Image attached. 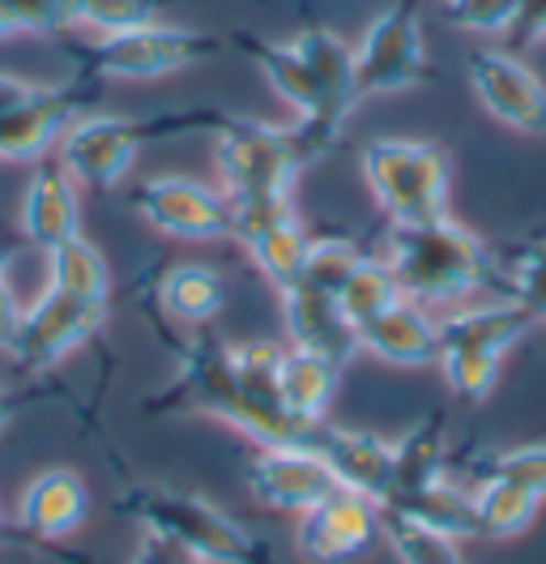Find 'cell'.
<instances>
[{
  "label": "cell",
  "mask_w": 546,
  "mask_h": 564,
  "mask_svg": "<svg viewBox=\"0 0 546 564\" xmlns=\"http://www.w3.org/2000/svg\"><path fill=\"white\" fill-rule=\"evenodd\" d=\"M222 116L214 111H163L150 120L133 116H81L73 120L61 138V163H65L77 184L90 188H116L129 176L136 150L154 138H175V133H193V129H218Z\"/></svg>",
  "instance_id": "4"
},
{
  "label": "cell",
  "mask_w": 546,
  "mask_h": 564,
  "mask_svg": "<svg viewBox=\"0 0 546 564\" xmlns=\"http://www.w3.org/2000/svg\"><path fill=\"white\" fill-rule=\"evenodd\" d=\"M171 406H193L205 411L214 420L231 423L239 432H248L261 449L270 445H295V441H312L316 427H304L299 420H291L282 411L277 398L252 393L248 386H239L236 372L227 368V343H193V351L184 355L179 381L167 393Z\"/></svg>",
  "instance_id": "3"
},
{
  "label": "cell",
  "mask_w": 546,
  "mask_h": 564,
  "mask_svg": "<svg viewBox=\"0 0 546 564\" xmlns=\"http://www.w3.org/2000/svg\"><path fill=\"white\" fill-rule=\"evenodd\" d=\"M521 0H444V18L470 35H509Z\"/></svg>",
  "instance_id": "34"
},
{
  "label": "cell",
  "mask_w": 546,
  "mask_h": 564,
  "mask_svg": "<svg viewBox=\"0 0 546 564\" xmlns=\"http://www.w3.org/2000/svg\"><path fill=\"white\" fill-rule=\"evenodd\" d=\"M363 180L393 227L432 223L448 214L452 163L436 141L380 138L363 145Z\"/></svg>",
  "instance_id": "5"
},
{
  "label": "cell",
  "mask_w": 546,
  "mask_h": 564,
  "mask_svg": "<svg viewBox=\"0 0 546 564\" xmlns=\"http://www.w3.org/2000/svg\"><path fill=\"white\" fill-rule=\"evenodd\" d=\"M236 43L252 56V65L265 73V82H270L273 90L299 111V120H307V124H316V129H325V133L338 138L341 124H346V111L329 99V90L312 73L304 52L295 47V39L291 43H270V39L239 35Z\"/></svg>",
  "instance_id": "15"
},
{
  "label": "cell",
  "mask_w": 546,
  "mask_h": 564,
  "mask_svg": "<svg viewBox=\"0 0 546 564\" xmlns=\"http://www.w3.org/2000/svg\"><path fill=\"white\" fill-rule=\"evenodd\" d=\"M334 133L295 120L286 129L265 120H218L214 129V172L227 197H291L295 180L312 167L329 145Z\"/></svg>",
  "instance_id": "2"
},
{
  "label": "cell",
  "mask_w": 546,
  "mask_h": 564,
  "mask_svg": "<svg viewBox=\"0 0 546 564\" xmlns=\"http://www.w3.org/2000/svg\"><path fill=\"white\" fill-rule=\"evenodd\" d=\"M22 236L43 252L81 236L77 180L61 163V154L34 159V172L26 180V193H22Z\"/></svg>",
  "instance_id": "17"
},
{
  "label": "cell",
  "mask_w": 546,
  "mask_h": 564,
  "mask_svg": "<svg viewBox=\"0 0 546 564\" xmlns=\"http://www.w3.org/2000/svg\"><path fill=\"white\" fill-rule=\"evenodd\" d=\"M9 35H26V26H22L18 4H13V0H0V39H9Z\"/></svg>",
  "instance_id": "39"
},
{
  "label": "cell",
  "mask_w": 546,
  "mask_h": 564,
  "mask_svg": "<svg viewBox=\"0 0 546 564\" xmlns=\"http://www.w3.org/2000/svg\"><path fill=\"white\" fill-rule=\"evenodd\" d=\"M243 248L252 252L256 270L270 282H277V291H282V286H291V282L304 274L307 252H312V236H307L304 223L295 214H282V218L265 223L261 231H252L243 240Z\"/></svg>",
  "instance_id": "26"
},
{
  "label": "cell",
  "mask_w": 546,
  "mask_h": 564,
  "mask_svg": "<svg viewBox=\"0 0 546 564\" xmlns=\"http://www.w3.org/2000/svg\"><path fill=\"white\" fill-rule=\"evenodd\" d=\"M171 0H18V13L26 22V35H52L68 26L90 31H124L141 22H159V9Z\"/></svg>",
  "instance_id": "20"
},
{
  "label": "cell",
  "mask_w": 546,
  "mask_h": 564,
  "mask_svg": "<svg viewBox=\"0 0 546 564\" xmlns=\"http://www.w3.org/2000/svg\"><path fill=\"white\" fill-rule=\"evenodd\" d=\"M380 534L393 543V552L402 556V564H466L457 539L418 527V522H410L402 513L380 509Z\"/></svg>",
  "instance_id": "31"
},
{
  "label": "cell",
  "mask_w": 546,
  "mask_h": 564,
  "mask_svg": "<svg viewBox=\"0 0 546 564\" xmlns=\"http://www.w3.org/2000/svg\"><path fill=\"white\" fill-rule=\"evenodd\" d=\"M543 252H546V245H543Z\"/></svg>",
  "instance_id": "42"
},
{
  "label": "cell",
  "mask_w": 546,
  "mask_h": 564,
  "mask_svg": "<svg viewBox=\"0 0 546 564\" xmlns=\"http://www.w3.org/2000/svg\"><path fill=\"white\" fill-rule=\"evenodd\" d=\"M282 321L291 334V347L316 351L346 368V359L359 351V329L341 313L338 295L307 279L282 286Z\"/></svg>",
  "instance_id": "16"
},
{
  "label": "cell",
  "mask_w": 546,
  "mask_h": 564,
  "mask_svg": "<svg viewBox=\"0 0 546 564\" xmlns=\"http://www.w3.org/2000/svg\"><path fill=\"white\" fill-rule=\"evenodd\" d=\"M124 509L150 534H163L171 543H179L201 564H277L252 530H243L236 518H227L218 505H209L201 496L145 488V492L129 496Z\"/></svg>",
  "instance_id": "6"
},
{
  "label": "cell",
  "mask_w": 546,
  "mask_h": 564,
  "mask_svg": "<svg viewBox=\"0 0 546 564\" xmlns=\"http://www.w3.org/2000/svg\"><path fill=\"white\" fill-rule=\"evenodd\" d=\"M133 210L175 240H231V197L188 176H154L133 188Z\"/></svg>",
  "instance_id": "10"
},
{
  "label": "cell",
  "mask_w": 546,
  "mask_h": 564,
  "mask_svg": "<svg viewBox=\"0 0 546 564\" xmlns=\"http://www.w3.org/2000/svg\"><path fill=\"white\" fill-rule=\"evenodd\" d=\"M436 479H448V445H444V423L432 415L414 423L402 441H393V496L418 492Z\"/></svg>",
  "instance_id": "25"
},
{
  "label": "cell",
  "mask_w": 546,
  "mask_h": 564,
  "mask_svg": "<svg viewBox=\"0 0 546 564\" xmlns=\"http://www.w3.org/2000/svg\"><path fill=\"white\" fill-rule=\"evenodd\" d=\"M248 488L277 513H307L329 492H338V479L312 441H295L261 449L248 466Z\"/></svg>",
  "instance_id": "13"
},
{
  "label": "cell",
  "mask_w": 546,
  "mask_h": 564,
  "mask_svg": "<svg viewBox=\"0 0 546 564\" xmlns=\"http://www.w3.org/2000/svg\"><path fill=\"white\" fill-rule=\"evenodd\" d=\"M13 257H18V248H13V240H9V236H4V227H0V274L9 270V261H13Z\"/></svg>",
  "instance_id": "41"
},
{
  "label": "cell",
  "mask_w": 546,
  "mask_h": 564,
  "mask_svg": "<svg viewBox=\"0 0 546 564\" xmlns=\"http://www.w3.org/2000/svg\"><path fill=\"white\" fill-rule=\"evenodd\" d=\"M504 39L512 47H529V43L546 39V0H521L516 22H512V31Z\"/></svg>",
  "instance_id": "36"
},
{
  "label": "cell",
  "mask_w": 546,
  "mask_h": 564,
  "mask_svg": "<svg viewBox=\"0 0 546 564\" xmlns=\"http://www.w3.org/2000/svg\"><path fill=\"white\" fill-rule=\"evenodd\" d=\"M159 291H163V308L188 325H209L227 308V282L214 265H201V261L171 265Z\"/></svg>",
  "instance_id": "24"
},
{
  "label": "cell",
  "mask_w": 546,
  "mask_h": 564,
  "mask_svg": "<svg viewBox=\"0 0 546 564\" xmlns=\"http://www.w3.org/2000/svg\"><path fill=\"white\" fill-rule=\"evenodd\" d=\"M18 321H22V304L13 295V282L9 274H0V351H9L13 334H18Z\"/></svg>",
  "instance_id": "37"
},
{
  "label": "cell",
  "mask_w": 546,
  "mask_h": 564,
  "mask_svg": "<svg viewBox=\"0 0 546 564\" xmlns=\"http://www.w3.org/2000/svg\"><path fill=\"white\" fill-rule=\"evenodd\" d=\"M359 351L375 355L393 368H423L440 355V317L414 300H393L384 313L359 325Z\"/></svg>",
  "instance_id": "18"
},
{
  "label": "cell",
  "mask_w": 546,
  "mask_h": 564,
  "mask_svg": "<svg viewBox=\"0 0 546 564\" xmlns=\"http://www.w3.org/2000/svg\"><path fill=\"white\" fill-rule=\"evenodd\" d=\"M295 47L304 52V61L320 77V86L329 90V99L350 116L359 107V95H354V47L341 35H334V31H325V26H307L304 35H295Z\"/></svg>",
  "instance_id": "28"
},
{
  "label": "cell",
  "mask_w": 546,
  "mask_h": 564,
  "mask_svg": "<svg viewBox=\"0 0 546 564\" xmlns=\"http://www.w3.org/2000/svg\"><path fill=\"white\" fill-rule=\"evenodd\" d=\"M384 265L393 270L397 291L423 304V308H461L470 295L500 274L495 252L478 240L470 227L457 218H432V223H410L389 231Z\"/></svg>",
  "instance_id": "1"
},
{
  "label": "cell",
  "mask_w": 546,
  "mask_h": 564,
  "mask_svg": "<svg viewBox=\"0 0 546 564\" xmlns=\"http://www.w3.org/2000/svg\"><path fill=\"white\" fill-rule=\"evenodd\" d=\"M81 104H90V90L34 86L22 104L0 116V163H34V159L52 154Z\"/></svg>",
  "instance_id": "14"
},
{
  "label": "cell",
  "mask_w": 546,
  "mask_h": 564,
  "mask_svg": "<svg viewBox=\"0 0 546 564\" xmlns=\"http://www.w3.org/2000/svg\"><path fill=\"white\" fill-rule=\"evenodd\" d=\"M432 77L427 35L414 0H393L363 39L354 43V95L359 104L375 95H402Z\"/></svg>",
  "instance_id": "8"
},
{
  "label": "cell",
  "mask_w": 546,
  "mask_h": 564,
  "mask_svg": "<svg viewBox=\"0 0 546 564\" xmlns=\"http://www.w3.org/2000/svg\"><path fill=\"white\" fill-rule=\"evenodd\" d=\"M47 286L65 291V295H73V300L107 304V295H111L107 257H102L86 236H73V240H65V245L47 248Z\"/></svg>",
  "instance_id": "27"
},
{
  "label": "cell",
  "mask_w": 546,
  "mask_h": 564,
  "mask_svg": "<svg viewBox=\"0 0 546 564\" xmlns=\"http://www.w3.org/2000/svg\"><path fill=\"white\" fill-rule=\"evenodd\" d=\"M133 564H201L193 552H184L179 543H171V539H163V534H141L133 547Z\"/></svg>",
  "instance_id": "35"
},
{
  "label": "cell",
  "mask_w": 546,
  "mask_h": 564,
  "mask_svg": "<svg viewBox=\"0 0 546 564\" xmlns=\"http://www.w3.org/2000/svg\"><path fill=\"white\" fill-rule=\"evenodd\" d=\"M312 445L320 449V458L329 462L338 488L359 492L384 505L393 496V445L380 441L372 432H350V427H316Z\"/></svg>",
  "instance_id": "19"
},
{
  "label": "cell",
  "mask_w": 546,
  "mask_h": 564,
  "mask_svg": "<svg viewBox=\"0 0 546 564\" xmlns=\"http://www.w3.org/2000/svg\"><path fill=\"white\" fill-rule=\"evenodd\" d=\"M380 534V505L359 492H329L299 513L295 543L307 564H354Z\"/></svg>",
  "instance_id": "12"
},
{
  "label": "cell",
  "mask_w": 546,
  "mask_h": 564,
  "mask_svg": "<svg viewBox=\"0 0 546 564\" xmlns=\"http://www.w3.org/2000/svg\"><path fill=\"white\" fill-rule=\"evenodd\" d=\"M102 321H107V304L73 300L65 291L47 286L34 304L22 308V321H18V334L9 343V355L26 372H47L68 351H77L86 338H95L102 329Z\"/></svg>",
  "instance_id": "9"
},
{
  "label": "cell",
  "mask_w": 546,
  "mask_h": 564,
  "mask_svg": "<svg viewBox=\"0 0 546 564\" xmlns=\"http://www.w3.org/2000/svg\"><path fill=\"white\" fill-rule=\"evenodd\" d=\"M86 513H90V492L81 475L68 466H52L34 475L18 500V522L39 539H65L86 522Z\"/></svg>",
  "instance_id": "21"
},
{
  "label": "cell",
  "mask_w": 546,
  "mask_h": 564,
  "mask_svg": "<svg viewBox=\"0 0 546 564\" xmlns=\"http://www.w3.org/2000/svg\"><path fill=\"white\" fill-rule=\"evenodd\" d=\"M393 300H402L393 270H389L384 261H375V257H368V252H363V261L350 270V279L341 282V291H338L341 313H346V317H350V325L359 329L363 321H372L375 313H384Z\"/></svg>",
  "instance_id": "30"
},
{
  "label": "cell",
  "mask_w": 546,
  "mask_h": 564,
  "mask_svg": "<svg viewBox=\"0 0 546 564\" xmlns=\"http://www.w3.org/2000/svg\"><path fill=\"white\" fill-rule=\"evenodd\" d=\"M478 509V530L482 539H512L538 518V496L516 488L509 479H474L470 484Z\"/></svg>",
  "instance_id": "29"
},
{
  "label": "cell",
  "mask_w": 546,
  "mask_h": 564,
  "mask_svg": "<svg viewBox=\"0 0 546 564\" xmlns=\"http://www.w3.org/2000/svg\"><path fill=\"white\" fill-rule=\"evenodd\" d=\"M466 73L474 99L491 120L525 138H546V82L521 56L482 47L470 56Z\"/></svg>",
  "instance_id": "11"
},
{
  "label": "cell",
  "mask_w": 546,
  "mask_h": 564,
  "mask_svg": "<svg viewBox=\"0 0 546 564\" xmlns=\"http://www.w3.org/2000/svg\"><path fill=\"white\" fill-rule=\"evenodd\" d=\"M509 300L525 308L529 321H546V252L543 245L521 248L509 265Z\"/></svg>",
  "instance_id": "33"
},
{
  "label": "cell",
  "mask_w": 546,
  "mask_h": 564,
  "mask_svg": "<svg viewBox=\"0 0 546 564\" xmlns=\"http://www.w3.org/2000/svg\"><path fill=\"white\" fill-rule=\"evenodd\" d=\"M380 509L389 513H402L418 527L436 530V534H448V539H482L478 530V509H474V492L470 484H452V479H436L418 492H402L393 500H384Z\"/></svg>",
  "instance_id": "23"
},
{
  "label": "cell",
  "mask_w": 546,
  "mask_h": 564,
  "mask_svg": "<svg viewBox=\"0 0 546 564\" xmlns=\"http://www.w3.org/2000/svg\"><path fill=\"white\" fill-rule=\"evenodd\" d=\"M474 479H509L516 488L546 500V445H516V449H504V454H491L487 462L474 466L470 484Z\"/></svg>",
  "instance_id": "32"
},
{
  "label": "cell",
  "mask_w": 546,
  "mask_h": 564,
  "mask_svg": "<svg viewBox=\"0 0 546 564\" xmlns=\"http://www.w3.org/2000/svg\"><path fill=\"white\" fill-rule=\"evenodd\" d=\"M13 415H18V398H13L9 389H0V432L9 427V420H13Z\"/></svg>",
  "instance_id": "40"
},
{
  "label": "cell",
  "mask_w": 546,
  "mask_h": 564,
  "mask_svg": "<svg viewBox=\"0 0 546 564\" xmlns=\"http://www.w3.org/2000/svg\"><path fill=\"white\" fill-rule=\"evenodd\" d=\"M222 43L205 31L188 26H163V22H141L124 31H107L95 43H77L73 61L81 77L90 82H145V77H167V73L193 69L201 61H214Z\"/></svg>",
  "instance_id": "7"
},
{
  "label": "cell",
  "mask_w": 546,
  "mask_h": 564,
  "mask_svg": "<svg viewBox=\"0 0 546 564\" xmlns=\"http://www.w3.org/2000/svg\"><path fill=\"white\" fill-rule=\"evenodd\" d=\"M338 381L341 364H334V359H325V355L316 351L291 347L277 359V381L273 386H277V402H282V411L291 420H299L304 427H320L334 393H338Z\"/></svg>",
  "instance_id": "22"
},
{
  "label": "cell",
  "mask_w": 546,
  "mask_h": 564,
  "mask_svg": "<svg viewBox=\"0 0 546 564\" xmlns=\"http://www.w3.org/2000/svg\"><path fill=\"white\" fill-rule=\"evenodd\" d=\"M31 90H34V82H26V77H13V73H0V116H4L9 107L22 104Z\"/></svg>",
  "instance_id": "38"
}]
</instances>
